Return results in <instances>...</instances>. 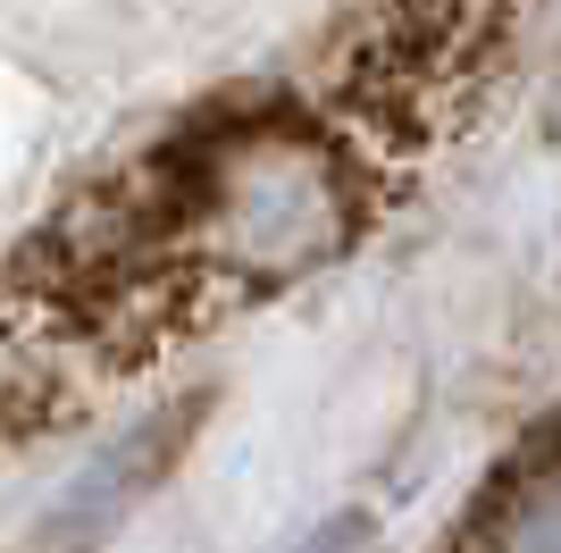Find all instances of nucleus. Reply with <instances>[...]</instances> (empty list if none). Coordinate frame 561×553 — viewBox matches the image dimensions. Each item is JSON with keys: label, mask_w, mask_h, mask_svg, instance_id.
<instances>
[{"label": "nucleus", "mask_w": 561, "mask_h": 553, "mask_svg": "<svg viewBox=\"0 0 561 553\" xmlns=\"http://www.w3.org/2000/svg\"><path fill=\"white\" fill-rule=\"evenodd\" d=\"M319 553H352V520H344V529H328V545H319Z\"/></svg>", "instance_id": "2"}, {"label": "nucleus", "mask_w": 561, "mask_h": 553, "mask_svg": "<svg viewBox=\"0 0 561 553\" xmlns=\"http://www.w3.org/2000/svg\"><path fill=\"white\" fill-rule=\"evenodd\" d=\"M469 553H561V453L519 461L494 486L469 529Z\"/></svg>", "instance_id": "1"}]
</instances>
